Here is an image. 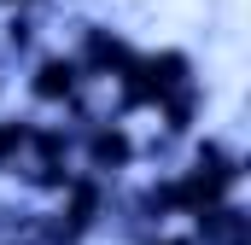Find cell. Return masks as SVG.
Here are the masks:
<instances>
[{
	"label": "cell",
	"mask_w": 251,
	"mask_h": 245,
	"mask_svg": "<svg viewBox=\"0 0 251 245\" xmlns=\"http://www.w3.org/2000/svg\"><path fill=\"white\" fill-rule=\"evenodd\" d=\"M29 128H35V111H0V181L24 164V152H29Z\"/></svg>",
	"instance_id": "7"
},
{
	"label": "cell",
	"mask_w": 251,
	"mask_h": 245,
	"mask_svg": "<svg viewBox=\"0 0 251 245\" xmlns=\"http://www.w3.org/2000/svg\"><path fill=\"white\" fill-rule=\"evenodd\" d=\"M187 82H199V64H193L187 47H140L134 64L105 88V111L128 122V117H140V111H158Z\"/></svg>",
	"instance_id": "1"
},
{
	"label": "cell",
	"mask_w": 251,
	"mask_h": 245,
	"mask_svg": "<svg viewBox=\"0 0 251 245\" xmlns=\"http://www.w3.org/2000/svg\"><path fill=\"white\" fill-rule=\"evenodd\" d=\"M134 41H128L123 29H111V24H100V18H82L76 24V41H70V59H76V70H82V82L88 88H111L117 76H123L128 64H134Z\"/></svg>",
	"instance_id": "4"
},
{
	"label": "cell",
	"mask_w": 251,
	"mask_h": 245,
	"mask_svg": "<svg viewBox=\"0 0 251 245\" xmlns=\"http://www.w3.org/2000/svg\"><path fill=\"white\" fill-rule=\"evenodd\" d=\"M152 117L164 122V140H187L193 128H199V117H204V82H187L181 94H170Z\"/></svg>",
	"instance_id": "6"
},
{
	"label": "cell",
	"mask_w": 251,
	"mask_h": 245,
	"mask_svg": "<svg viewBox=\"0 0 251 245\" xmlns=\"http://www.w3.org/2000/svg\"><path fill=\"white\" fill-rule=\"evenodd\" d=\"M24 94H29L35 111H53V117H59L70 99H82L88 82H82V70L70 59V47H41V53L29 59V70H24ZM94 94H100V88H94Z\"/></svg>",
	"instance_id": "5"
},
{
	"label": "cell",
	"mask_w": 251,
	"mask_h": 245,
	"mask_svg": "<svg viewBox=\"0 0 251 245\" xmlns=\"http://www.w3.org/2000/svg\"><path fill=\"white\" fill-rule=\"evenodd\" d=\"M35 35H41L35 12H6L0 18V53H35Z\"/></svg>",
	"instance_id": "8"
},
{
	"label": "cell",
	"mask_w": 251,
	"mask_h": 245,
	"mask_svg": "<svg viewBox=\"0 0 251 245\" xmlns=\"http://www.w3.org/2000/svg\"><path fill=\"white\" fill-rule=\"evenodd\" d=\"M70 175H76V128H64L59 117H35L29 152L12 170V181L29 187L35 198H59L64 187H70Z\"/></svg>",
	"instance_id": "2"
},
{
	"label": "cell",
	"mask_w": 251,
	"mask_h": 245,
	"mask_svg": "<svg viewBox=\"0 0 251 245\" xmlns=\"http://www.w3.org/2000/svg\"><path fill=\"white\" fill-rule=\"evenodd\" d=\"M134 164H140V134L123 117L105 111L100 122H88L76 134V170L82 175H94V181H105V187H123Z\"/></svg>",
	"instance_id": "3"
},
{
	"label": "cell",
	"mask_w": 251,
	"mask_h": 245,
	"mask_svg": "<svg viewBox=\"0 0 251 245\" xmlns=\"http://www.w3.org/2000/svg\"><path fill=\"white\" fill-rule=\"evenodd\" d=\"M134 245H199L187 228H158V234H140Z\"/></svg>",
	"instance_id": "9"
}]
</instances>
